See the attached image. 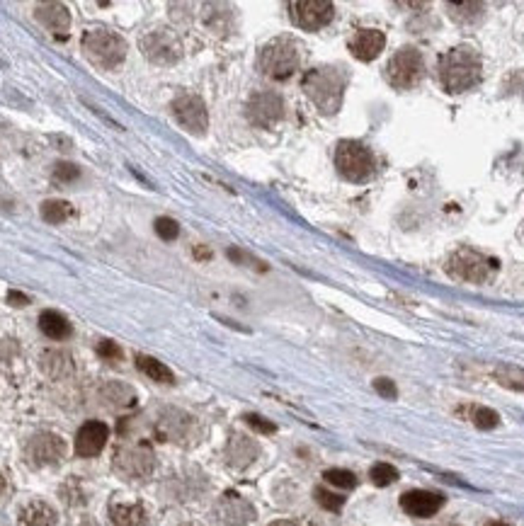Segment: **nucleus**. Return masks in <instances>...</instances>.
Masks as SVG:
<instances>
[{
    "label": "nucleus",
    "instance_id": "bb28decb",
    "mask_svg": "<svg viewBox=\"0 0 524 526\" xmlns=\"http://www.w3.org/2000/svg\"><path fill=\"white\" fill-rule=\"evenodd\" d=\"M466 418H469L478 430H495L500 425V415L486 405H469L466 408Z\"/></svg>",
    "mask_w": 524,
    "mask_h": 526
},
{
    "label": "nucleus",
    "instance_id": "2f4dec72",
    "mask_svg": "<svg viewBox=\"0 0 524 526\" xmlns=\"http://www.w3.org/2000/svg\"><path fill=\"white\" fill-rule=\"evenodd\" d=\"M313 495H316V502H318V505L328 512H340L345 507V497L338 495V493H330V490L323 488V485L316 488Z\"/></svg>",
    "mask_w": 524,
    "mask_h": 526
},
{
    "label": "nucleus",
    "instance_id": "6e6552de",
    "mask_svg": "<svg viewBox=\"0 0 524 526\" xmlns=\"http://www.w3.org/2000/svg\"><path fill=\"white\" fill-rule=\"evenodd\" d=\"M114 471L119 473V476L124 478H134V481H139V478H146L153 473V466H155V459H153V451L148 444H131V447H122L117 449V454H114V461H112Z\"/></svg>",
    "mask_w": 524,
    "mask_h": 526
},
{
    "label": "nucleus",
    "instance_id": "c9c22d12",
    "mask_svg": "<svg viewBox=\"0 0 524 526\" xmlns=\"http://www.w3.org/2000/svg\"><path fill=\"white\" fill-rule=\"evenodd\" d=\"M97 354H100L102 359H107V362L122 359V349H119V345L112 342V340H102V342L97 345Z\"/></svg>",
    "mask_w": 524,
    "mask_h": 526
},
{
    "label": "nucleus",
    "instance_id": "ea45409f",
    "mask_svg": "<svg viewBox=\"0 0 524 526\" xmlns=\"http://www.w3.org/2000/svg\"><path fill=\"white\" fill-rule=\"evenodd\" d=\"M5 493V478H3V473H0V495Z\"/></svg>",
    "mask_w": 524,
    "mask_h": 526
},
{
    "label": "nucleus",
    "instance_id": "4c0bfd02",
    "mask_svg": "<svg viewBox=\"0 0 524 526\" xmlns=\"http://www.w3.org/2000/svg\"><path fill=\"white\" fill-rule=\"evenodd\" d=\"M8 301L13 306H27L30 303V296H25V293H20V291H8Z\"/></svg>",
    "mask_w": 524,
    "mask_h": 526
},
{
    "label": "nucleus",
    "instance_id": "473e14b6",
    "mask_svg": "<svg viewBox=\"0 0 524 526\" xmlns=\"http://www.w3.org/2000/svg\"><path fill=\"white\" fill-rule=\"evenodd\" d=\"M153 228H155V233H158V238H163V240H175L177 233H180V225H177V221H172V218H168V216L155 218Z\"/></svg>",
    "mask_w": 524,
    "mask_h": 526
},
{
    "label": "nucleus",
    "instance_id": "f3484780",
    "mask_svg": "<svg viewBox=\"0 0 524 526\" xmlns=\"http://www.w3.org/2000/svg\"><path fill=\"white\" fill-rule=\"evenodd\" d=\"M386 46V37L384 32L379 30H359L350 39V51L357 61H374Z\"/></svg>",
    "mask_w": 524,
    "mask_h": 526
},
{
    "label": "nucleus",
    "instance_id": "e433bc0d",
    "mask_svg": "<svg viewBox=\"0 0 524 526\" xmlns=\"http://www.w3.org/2000/svg\"><path fill=\"white\" fill-rule=\"evenodd\" d=\"M374 391H377L381 398H386V401H396V396H398L396 384L391 379H377L374 381Z\"/></svg>",
    "mask_w": 524,
    "mask_h": 526
},
{
    "label": "nucleus",
    "instance_id": "20e7f679",
    "mask_svg": "<svg viewBox=\"0 0 524 526\" xmlns=\"http://www.w3.org/2000/svg\"><path fill=\"white\" fill-rule=\"evenodd\" d=\"M301 66V54H299V44L289 37L272 39L260 51V71L269 80H286Z\"/></svg>",
    "mask_w": 524,
    "mask_h": 526
},
{
    "label": "nucleus",
    "instance_id": "6ab92c4d",
    "mask_svg": "<svg viewBox=\"0 0 524 526\" xmlns=\"http://www.w3.org/2000/svg\"><path fill=\"white\" fill-rule=\"evenodd\" d=\"M34 17H37L49 32H56V34L68 32V27H71V13H68V8L63 3H39L37 8H34Z\"/></svg>",
    "mask_w": 524,
    "mask_h": 526
},
{
    "label": "nucleus",
    "instance_id": "7ed1b4c3",
    "mask_svg": "<svg viewBox=\"0 0 524 526\" xmlns=\"http://www.w3.org/2000/svg\"><path fill=\"white\" fill-rule=\"evenodd\" d=\"M83 54L100 71H114L126 59V42L117 32L88 30L83 34Z\"/></svg>",
    "mask_w": 524,
    "mask_h": 526
},
{
    "label": "nucleus",
    "instance_id": "39448f33",
    "mask_svg": "<svg viewBox=\"0 0 524 526\" xmlns=\"http://www.w3.org/2000/svg\"><path fill=\"white\" fill-rule=\"evenodd\" d=\"M447 272L459 281H469V284H486L493 279V274L498 272V259L486 257L483 252L471 250V247H462L457 250L447 262Z\"/></svg>",
    "mask_w": 524,
    "mask_h": 526
},
{
    "label": "nucleus",
    "instance_id": "a878e982",
    "mask_svg": "<svg viewBox=\"0 0 524 526\" xmlns=\"http://www.w3.org/2000/svg\"><path fill=\"white\" fill-rule=\"evenodd\" d=\"M493 379L498 381L503 388L524 393V369L512 366V364H498L493 369Z\"/></svg>",
    "mask_w": 524,
    "mask_h": 526
},
{
    "label": "nucleus",
    "instance_id": "f257e3e1",
    "mask_svg": "<svg viewBox=\"0 0 524 526\" xmlns=\"http://www.w3.org/2000/svg\"><path fill=\"white\" fill-rule=\"evenodd\" d=\"M437 71H440L442 88L447 92L459 95V92H466L481 83L483 61L474 46L462 44V46H454L452 51H447V54L442 56Z\"/></svg>",
    "mask_w": 524,
    "mask_h": 526
},
{
    "label": "nucleus",
    "instance_id": "5701e85b",
    "mask_svg": "<svg viewBox=\"0 0 524 526\" xmlns=\"http://www.w3.org/2000/svg\"><path fill=\"white\" fill-rule=\"evenodd\" d=\"M447 13L452 15V20L459 22V25L474 27L486 17V5L483 3H447Z\"/></svg>",
    "mask_w": 524,
    "mask_h": 526
},
{
    "label": "nucleus",
    "instance_id": "0eeeda50",
    "mask_svg": "<svg viewBox=\"0 0 524 526\" xmlns=\"http://www.w3.org/2000/svg\"><path fill=\"white\" fill-rule=\"evenodd\" d=\"M425 78V59L416 46H403L386 63V80L398 90L416 88Z\"/></svg>",
    "mask_w": 524,
    "mask_h": 526
},
{
    "label": "nucleus",
    "instance_id": "2eb2a0df",
    "mask_svg": "<svg viewBox=\"0 0 524 526\" xmlns=\"http://www.w3.org/2000/svg\"><path fill=\"white\" fill-rule=\"evenodd\" d=\"M401 507L411 517L428 519L435 517L445 507V497L440 493H432V490H408V493L401 495Z\"/></svg>",
    "mask_w": 524,
    "mask_h": 526
},
{
    "label": "nucleus",
    "instance_id": "c756f323",
    "mask_svg": "<svg viewBox=\"0 0 524 526\" xmlns=\"http://www.w3.org/2000/svg\"><path fill=\"white\" fill-rule=\"evenodd\" d=\"M105 401L109 405H122V408H129L134 405V391L126 388L124 384H109L105 388Z\"/></svg>",
    "mask_w": 524,
    "mask_h": 526
},
{
    "label": "nucleus",
    "instance_id": "423d86ee",
    "mask_svg": "<svg viewBox=\"0 0 524 526\" xmlns=\"http://www.w3.org/2000/svg\"><path fill=\"white\" fill-rule=\"evenodd\" d=\"M335 165L338 172L350 182H367L374 177L377 160L372 150L359 141H340L335 148Z\"/></svg>",
    "mask_w": 524,
    "mask_h": 526
},
{
    "label": "nucleus",
    "instance_id": "cd10ccee",
    "mask_svg": "<svg viewBox=\"0 0 524 526\" xmlns=\"http://www.w3.org/2000/svg\"><path fill=\"white\" fill-rule=\"evenodd\" d=\"M73 213V206L63 199H49L42 204V218L47 223H63L68 221Z\"/></svg>",
    "mask_w": 524,
    "mask_h": 526
},
{
    "label": "nucleus",
    "instance_id": "ddd939ff",
    "mask_svg": "<svg viewBox=\"0 0 524 526\" xmlns=\"http://www.w3.org/2000/svg\"><path fill=\"white\" fill-rule=\"evenodd\" d=\"M66 456V442L54 432H39L27 442V459L34 466H59Z\"/></svg>",
    "mask_w": 524,
    "mask_h": 526
},
{
    "label": "nucleus",
    "instance_id": "aec40b11",
    "mask_svg": "<svg viewBox=\"0 0 524 526\" xmlns=\"http://www.w3.org/2000/svg\"><path fill=\"white\" fill-rule=\"evenodd\" d=\"M42 371L49 376V379L59 381V379H68L73 371H76V364H73V357L63 349H47L42 354Z\"/></svg>",
    "mask_w": 524,
    "mask_h": 526
},
{
    "label": "nucleus",
    "instance_id": "79ce46f5",
    "mask_svg": "<svg viewBox=\"0 0 524 526\" xmlns=\"http://www.w3.org/2000/svg\"><path fill=\"white\" fill-rule=\"evenodd\" d=\"M520 238L524 240V225H522V233H520Z\"/></svg>",
    "mask_w": 524,
    "mask_h": 526
},
{
    "label": "nucleus",
    "instance_id": "f03ea898",
    "mask_svg": "<svg viewBox=\"0 0 524 526\" xmlns=\"http://www.w3.org/2000/svg\"><path fill=\"white\" fill-rule=\"evenodd\" d=\"M303 92L308 100L323 114H335L342 107L345 88H347V75L338 66H318L303 75Z\"/></svg>",
    "mask_w": 524,
    "mask_h": 526
},
{
    "label": "nucleus",
    "instance_id": "4be33fe9",
    "mask_svg": "<svg viewBox=\"0 0 524 526\" xmlns=\"http://www.w3.org/2000/svg\"><path fill=\"white\" fill-rule=\"evenodd\" d=\"M109 519L114 526H146V510L143 505H112Z\"/></svg>",
    "mask_w": 524,
    "mask_h": 526
},
{
    "label": "nucleus",
    "instance_id": "a211bd4d",
    "mask_svg": "<svg viewBox=\"0 0 524 526\" xmlns=\"http://www.w3.org/2000/svg\"><path fill=\"white\" fill-rule=\"evenodd\" d=\"M17 526H59V514L42 500L27 502L17 514Z\"/></svg>",
    "mask_w": 524,
    "mask_h": 526
},
{
    "label": "nucleus",
    "instance_id": "c85d7f7f",
    "mask_svg": "<svg viewBox=\"0 0 524 526\" xmlns=\"http://www.w3.org/2000/svg\"><path fill=\"white\" fill-rule=\"evenodd\" d=\"M323 481L333 488L340 490H352L357 488V476L352 471H345V468H328L323 473Z\"/></svg>",
    "mask_w": 524,
    "mask_h": 526
},
{
    "label": "nucleus",
    "instance_id": "1a4fd4ad",
    "mask_svg": "<svg viewBox=\"0 0 524 526\" xmlns=\"http://www.w3.org/2000/svg\"><path fill=\"white\" fill-rule=\"evenodd\" d=\"M289 17L301 30L316 32L333 22L335 5L330 0H294V3H289Z\"/></svg>",
    "mask_w": 524,
    "mask_h": 526
},
{
    "label": "nucleus",
    "instance_id": "4468645a",
    "mask_svg": "<svg viewBox=\"0 0 524 526\" xmlns=\"http://www.w3.org/2000/svg\"><path fill=\"white\" fill-rule=\"evenodd\" d=\"M214 519L218 526H247L255 519V510L240 495L228 493L221 497V502L214 510Z\"/></svg>",
    "mask_w": 524,
    "mask_h": 526
},
{
    "label": "nucleus",
    "instance_id": "dca6fc26",
    "mask_svg": "<svg viewBox=\"0 0 524 526\" xmlns=\"http://www.w3.org/2000/svg\"><path fill=\"white\" fill-rule=\"evenodd\" d=\"M109 439V427L100 420H90L85 422L76 435V454L83 456V459H93V456L100 454L105 449Z\"/></svg>",
    "mask_w": 524,
    "mask_h": 526
},
{
    "label": "nucleus",
    "instance_id": "9b49d317",
    "mask_svg": "<svg viewBox=\"0 0 524 526\" xmlns=\"http://www.w3.org/2000/svg\"><path fill=\"white\" fill-rule=\"evenodd\" d=\"M172 117L177 119V124L182 129H187L189 134L201 136L209 129V112H206L204 100L197 95H182L172 102Z\"/></svg>",
    "mask_w": 524,
    "mask_h": 526
},
{
    "label": "nucleus",
    "instance_id": "f704fd0d",
    "mask_svg": "<svg viewBox=\"0 0 524 526\" xmlns=\"http://www.w3.org/2000/svg\"><path fill=\"white\" fill-rule=\"evenodd\" d=\"M78 175H80V170H78V165H73V163H59V165H54V177L59 182H73V180H78Z\"/></svg>",
    "mask_w": 524,
    "mask_h": 526
},
{
    "label": "nucleus",
    "instance_id": "f8f14e48",
    "mask_svg": "<svg viewBox=\"0 0 524 526\" xmlns=\"http://www.w3.org/2000/svg\"><path fill=\"white\" fill-rule=\"evenodd\" d=\"M245 114L250 124L260 126V129H269L284 117V100L277 92H257L247 100Z\"/></svg>",
    "mask_w": 524,
    "mask_h": 526
},
{
    "label": "nucleus",
    "instance_id": "393cba45",
    "mask_svg": "<svg viewBox=\"0 0 524 526\" xmlns=\"http://www.w3.org/2000/svg\"><path fill=\"white\" fill-rule=\"evenodd\" d=\"M136 366H139V371L143 376H148L155 384H163V386H172L175 384V376L168 366H165L163 362L153 359V357H146V354H139L136 357Z\"/></svg>",
    "mask_w": 524,
    "mask_h": 526
},
{
    "label": "nucleus",
    "instance_id": "58836bf2",
    "mask_svg": "<svg viewBox=\"0 0 524 526\" xmlns=\"http://www.w3.org/2000/svg\"><path fill=\"white\" fill-rule=\"evenodd\" d=\"M269 526H296L294 522H286V519H279V522H272Z\"/></svg>",
    "mask_w": 524,
    "mask_h": 526
},
{
    "label": "nucleus",
    "instance_id": "b1692460",
    "mask_svg": "<svg viewBox=\"0 0 524 526\" xmlns=\"http://www.w3.org/2000/svg\"><path fill=\"white\" fill-rule=\"evenodd\" d=\"M255 456H257V447L250 442V439L235 435L231 439V444H228V461H231V466H235V468L250 466L252 461H255Z\"/></svg>",
    "mask_w": 524,
    "mask_h": 526
},
{
    "label": "nucleus",
    "instance_id": "9d476101",
    "mask_svg": "<svg viewBox=\"0 0 524 526\" xmlns=\"http://www.w3.org/2000/svg\"><path fill=\"white\" fill-rule=\"evenodd\" d=\"M141 51L158 66H172L182 59V44L170 30H153L141 37Z\"/></svg>",
    "mask_w": 524,
    "mask_h": 526
},
{
    "label": "nucleus",
    "instance_id": "7c9ffc66",
    "mask_svg": "<svg viewBox=\"0 0 524 526\" xmlns=\"http://www.w3.org/2000/svg\"><path fill=\"white\" fill-rule=\"evenodd\" d=\"M369 478H372V483L377 485V488H386V485L398 481V468L391 466V464H384V461H381V464L372 466Z\"/></svg>",
    "mask_w": 524,
    "mask_h": 526
},
{
    "label": "nucleus",
    "instance_id": "412c9836",
    "mask_svg": "<svg viewBox=\"0 0 524 526\" xmlns=\"http://www.w3.org/2000/svg\"><path fill=\"white\" fill-rule=\"evenodd\" d=\"M39 328H42V332L47 335L49 340H68L73 332L68 318L61 315L59 310H44V313L39 315Z\"/></svg>",
    "mask_w": 524,
    "mask_h": 526
},
{
    "label": "nucleus",
    "instance_id": "a19ab883",
    "mask_svg": "<svg viewBox=\"0 0 524 526\" xmlns=\"http://www.w3.org/2000/svg\"><path fill=\"white\" fill-rule=\"evenodd\" d=\"M180 526H199V524H194V522H185V524H180Z\"/></svg>",
    "mask_w": 524,
    "mask_h": 526
},
{
    "label": "nucleus",
    "instance_id": "72a5a7b5",
    "mask_svg": "<svg viewBox=\"0 0 524 526\" xmlns=\"http://www.w3.org/2000/svg\"><path fill=\"white\" fill-rule=\"evenodd\" d=\"M245 422L255 432H260V435H274V432H277V425H274V422H269V420H264V418H260V415H252V413L245 415Z\"/></svg>",
    "mask_w": 524,
    "mask_h": 526
}]
</instances>
